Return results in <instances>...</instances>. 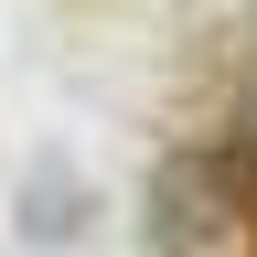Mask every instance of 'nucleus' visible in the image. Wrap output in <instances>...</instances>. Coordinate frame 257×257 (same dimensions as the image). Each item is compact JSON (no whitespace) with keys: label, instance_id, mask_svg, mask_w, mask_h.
<instances>
[{"label":"nucleus","instance_id":"nucleus-1","mask_svg":"<svg viewBox=\"0 0 257 257\" xmlns=\"http://www.w3.org/2000/svg\"><path fill=\"white\" fill-rule=\"evenodd\" d=\"M150 204H161V236H214L225 214H246V172L225 150H182V161H161V182H150Z\"/></svg>","mask_w":257,"mask_h":257}]
</instances>
